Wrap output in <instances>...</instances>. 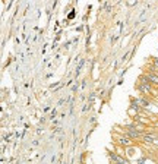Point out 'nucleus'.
I'll return each mask as SVG.
<instances>
[{
    "label": "nucleus",
    "mask_w": 158,
    "mask_h": 164,
    "mask_svg": "<svg viewBox=\"0 0 158 164\" xmlns=\"http://www.w3.org/2000/svg\"><path fill=\"white\" fill-rule=\"evenodd\" d=\"M136 86H138V90L142 92L144 95H148V94H151L152 92V84L149 82V79L146 78L145 75H142V76L139 78L138 85Z\"/></svg>",
    "instance_id": "obj_1"
},
{
    "label": "nucleus",
    "mask_w": 158,
    "mask_h": 164,
    "mask_svg": "<svg viewBox=\"0 0 158 164\" xmlns=\"http://www.w3.org/2000/svg\"><path fill=\"white\" fill-rule=\"evenodd\" d=\"M117 141L122 147H130L132 142H133V141H132L129 136H126V135H123V136H117Z\"/></svg>",
    "instance_id": "obj_2"
},
{
    "label": "nucleus",
    "mask_w": 158,
    "mask_h": 164,
    "mask_svg": "<svg viewBox=\"0 0 158 164\" xmlns=\"http://www.w3.org/2000/svg\"><path fill=\"white\" fill-rule=\"evenodd\" d=\"M84 65H85V59L79 57V63H78V66H76V69H75V76H76V78H78L79 75H81V72H82V67H84Z\"/></svg>",
    "instance_id": "obj_3"
},
{
    "label": "nucleus",
    "mask_w": 158,
    "mask_h": 164,
    "mask_svg": "<svg viewBox=\"0 0 158 164\" xmlns=\"http://www.w3.org/2000/svg\"><path fill=\"white\" fill-rule=\"evenodd\" d=\"M146 18H148V13H146V10H142V12H141V15H139V18L135 21V24H136V25H139V24L145 22V21H146Z\"/></svg>",
    "instance_id": "obj_4"
},
{
    "label": "nucleus",
    "mask_w": 158,
    "mask_h": 164,
    "mask_svg": "<svg viewBox=\"0 0 158 164\" xmlns=\"http://www.w3.org/2000/svg\"><path fill=\"white\" fill-rule=\"evenodd\" d=\"M129 57H132V51H126L125 54L120 57V62H122V63H126V62L129 60Z\"/></svg>",
    "instance_id": "obj_5"
},
{
    "label": "nucleus",
    "mask_w": 158,
    "mask_h": 164,
    "mask_svg": "<svg viewBox=\"0 0 158 164\" xmlns=\"http://www.w3.org/2000/svg\"><path fill=\"white\" fill-rule=\"evenodd\" d=\"M89 109H91V104H89V103H85V104L82 105V113H86Z\"/></svg>",
    "instance_id": "obj_6"
},
{
    "label": "nucleus",
    "mask_w": 158,
    "mask_h": 164,
    "mask_svg": "<svg viewBox=\"0 0 158 164\" xmlns=\"http://www.w3.org/2000/svg\"><path fill=\"white\" fill-rule=\"evenodd\" d=\"M126 3H127V6H135V5H138V0H127V2H126Z\"/></svg>",
    "instance_id": "obj_7"
},
{
    "label": "nucleus",
    "mask_w": 158,
    "mask_h": 164,
    "mask_svg": "<svg viewBox=\"0 0 158 164\" xmlns=\"http://www.w3.org/2000/svg\"><path fill=\"white\" fill-rule=\"evenodd\" d=\"M56 114H57V110L54 109V110H51V114H50V119H51V120H54V117H56Z\"/></svg>",
    "instance_id": "obj_8"
},
{
    "label": "nucleus",
    "mask_w": 158,
    "mask_h": 164,
    "mask_svg": "<svg viewBox=\"0 0 158 164\" xmlns=\"http://www.w3.org/2000/svg\"><path fill=\"white\" fill-rule=\"evenodd\" d=\"M78 88H79V84H75V85L72 86V92H76L78 91Z\"/></svg>",
    "instance_id": "obj_9"
},
{
    "label": "nucleus",
    "mask_w": 158,
    "mask_h": 164,
    "mask_svg": "<svg viewBox=\"0 0 158 164\" xmlns=\"http://www.w3.org/2000/svg\"><path fill=\"white\" fill-rule=\"evenodd\" d=\"M67 18H69V19H73V18H75V10H72V12L69 13V16H67Z\"/></svg>",
    "instance_id": "obj_10"
},
{
    "label": "nucleus",
    "mask_w": 158,
    "mask_h": 164,
    "mask_svg": "<svg viewBox=\"0 0 158 164\" xmlns=\"http://www.w3.org/2000/svg\"><path fill=\"white\" fill-rule=\"evenodd\" d=\"M86 82H88V81H86V79H84V81H82V88H86Z\"/></svg>",
    "instance_id": "obj_11"
}]
</instances>
